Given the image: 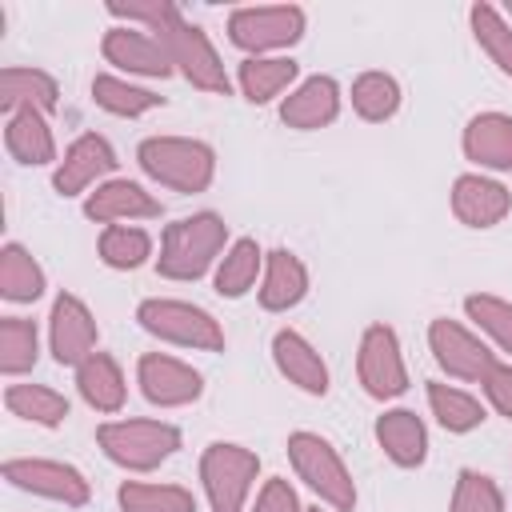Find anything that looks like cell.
<instances>
[{
    "mask_svg": "<svg viewBox=\"0 0 512 512\" xmlns=\"http://www.w3.org/2000/svg\"><path fill=\"white\" fill-rule=\"evenodd\" d=\"M300 80V64L292 56H244L236 68V88L248 104H272L292 92Z\"/></svg>",
    "mask_w": 512,
    "mask_h": 512,
    "instance_id": "obj_23",
    "label": "cell"
},
{
    "mask_svg": "<svg viewBox=\"0 0 512 512\" xmlns=\"http://www.w3.org/2000/svg\"><path fill=\"white\" fill-rule=\"evenodd\" d=\"M352 112L360 116V120H368V124H384V120H392L396 112H400V100H404V92H400V80L392 76V72H380V68H372V72H360L356 80H352Z\"/></svg>",
    "mask_w": 512,
    "mask_h": 512,
    "instance_id": "obj_31",
    "label": "cell"
},
{
    "mask_svg": "<svg viewBox=\"0 0 512 512\" xmlns=\"http://www.w3.org/2000/svg\"><path fill=\"white\" fill-rule=\"evenodd\" d=\"M228 252V224L216 212H192L164 228L156 268L164 280H200Z\"/></svg>",
    "mask_w": 512,
    "mask_h": 512,
    "instance_id": "obj_1",
    "label": "cell"
},
{
    "mask_svg": "<svg viewBox=\"0 0 512 512\" xmlns=\"http://www.w3.org/2000/svg\"><path fill=\"white\" fill-rule=\"evenodd\" d=\"M308 512H332V508H320V504H316V508H308Z\"/></svg>",
    "mask_w": 512,
    "mask_h": 512,
    "instance_id": "obj_41",
    "label": "cell"
},
{
    "mask_svg": "<svg viewBox=\"0 0 512 512\" xmlns=\"http://www.w3.org/2000/svg\"><path fill=\"white\" fill-rule=\"evenodd\" d=\"M56 104H60V84L44 68L8 64L0 72V108H4V116L20 112V108H36V112L48 116V112H56Z\"/></svg>",
    "mask_w": 512,
    "mask_h": 512,
    "instance_id": "obj_26",
    "label": "cell"
},
{
    "mask_svg": "<svg viewBox=\"0 0 512 512\" xmlns=\"http://www.w3.org/2000/svg\"><path fill=\"white\" fill-rule=\"evenodd\" d=\"M460 148L472 164L488 172H512V116L508 112H476L464 124Z\"/></svg>",
    "mask_w": 512,
    "mask_h": 512,
    "instance_id": "obj_21",
    "label": "cell"
},
{
    "mask_svg": "<svg viewBox=\"0 0 512 512\" xmlns=\"http://www.w3.org/2000/svg\"><path fill=\"white\" fill-rule=\"evenodd\" d=\"M288 460H292V472L308 484V492L332 508V512H352L356 508V480L344 464V456L336 452L332 440H324L320 432H292L288 436Z\"/></svg>",
    "mask_w": 512,
    "mask_h": 512,
    "instance_id": "obj_4",
    "label": "cell"
},
{
    "mask_svg": "<svg viewBox=\"0 0 512 512\" xmlns=\"http://www.w3.org/2000/svg\"><path fill=\"white\" fill-rule=\"evenodd\" d=\"M96 444H100V452L116 468H124V472H152V468H160L164 460H172L180 452L184 436L168 420L132 416V420H104L96 428Z\"/></svg>",
    "mask_w": 512,
    "mask_h": 512,
    "instance_id": "obj_3",
    "label": "cell"
},
{
    "mask_svg": "<svg viewBox=\"0 0 512 512\" xmlns=\"http://www.w3.org/2000/svg\"><path fill=\"white\" fill-rule=\"evenodd\" d=\"M136 320L148 336L176 344V348H192V352H220L224 348V328L220 320L188 300H172V296H152L140 300Z\"/></svg>",
    "mask_w": 512,
    "mask_h": 512,
    "instance_id": "obj_7",
    "label": "cell"
},
{
    "mask_svg": "<svg viewBox=\"0 0 512 512\" xmlns=\"http://www.w3.org/2000/svg\"><path fill=\"white\" fill-rule=\"evenodd\" d=\"M260 476V456L232 440H212L200 452V488L212 512H248Z\"/></svg>",
    "mask_w": 512,
    "mask_h": 512,
    "instance_id": "obj_6",
    "label": "cell"
},
{
    "mask_svg": "<svg viewBox=\"0 0 512 512\" xmlns=\"http://www.w3.org/2000/svg\"><path fill=\"white\" fill-rule=\"evenodd\" d=\"M480 388H484L488 404H492L504 420H512V360H492L488 372L480 376Z\"/></svg>",
    "mask_w": 512,
    "mask_h": 512,
    "instance_id": "obj_39",
    "label": "cell"
},
{
    "mask_svg": "<svg viewBox=\"0 0 512 512\" xmlns=\"http://www.w3.org/2000/svg\"><path fill=\"white\" fill-rule=\"evenodd\" d=\"M504 12H508V16H512V0H508V8H504Z\"/></svg>",
    "mask_w": 512,
    "mask_h": 512,
    "instance_id": "obj_42",
    "label": "cell"
},
{
    "mask_svg": "<svg viewBox=\"0 0 512 512\" xmlns=\"http://www.w3.org/2000/svg\"><path fill=\"white\" fill-rule=\"evenodd\" d=\"M340 84L332 76H304L284 100H280V120L296 132H316L328 128L340 116Z\"/></svg>",
    "mask_w": 512,
    "mask_h": 512,
    "instance_id": "obj_19",
    "label": "cell"
},
{
    "mask_svg": "<svg viewBox=\"0 0 512 512\" xmlns=\"http://www.w3.org/2000/svg\"><path fill=\"white\" fill-rule=\"evenodd\" d=\"M44 288H48V276H44L40 260L24 244L8 240L0 248V296L12 304H32L44 296Z\"/></svg>",
    "mask_w": 512,
    "mask_h": 512,
    "instance_id": "obj_28",
    "label": "cell"
},
{
    "mask_svg": "<svg viewBox=\"0 0 512 512\" xmlns=\"http://www.w3.org/2000/svg\"><path fill=\"white\" fill-rule=\"evenodd\" d=\"M100 52L112 68L128 72V76H148V80H164L172 76V56L168 48L156 40V32L148 28H132V24H116L104 32L100 40Z\"/></svg>",
    "mask_w": 512,
    "mask_h": 512,
    "instance_id": "obj_15",
    "label": "cell"
},
{
    "mask_svg": "<svg viewBox=\"0 0 512 512\" xmlns=\"http://www.w3.org/2000/svg\"><path fill=\"white\" fill-rule=\"evenodd\" d=\"M464 312L512 360V304L504 296H492V292H472V296H464Z\"/></svg>",
    "mask_w": 512,
    "mask_h": 512,
    "instance_id": "obj_37",
    "label": "cell"
},
{
    "mask_svg": "<svg viewBox=\"0 0 512 512\" xmlns=\"http://www.w3.org/2000/svg\"><path fill=\"white\" fill-rule=\"evenodd\" d=\"M140 168L172 192H204L216 176V152L192 136H148L136 148Z\"/></svg>",
    "mask_w": 512,
    "mask_h": 512,
    "instance_id": "obj_5",
    "label": "cell"
},
{
    "mask_svg": "<svg viewBox=\"0 0 512 512\" xmlns=\"http://www.w3.org/2000/svg\"><path fill=\"white\" fill-rule=\"evenodd\" d=\"M36 360H40V332H36V320L4 316V320H0V372H4V376H20V372H32Z\"/></svg>",
    "mask_w": 512,
    "mask_h": 512,
    "instance_id": "obj_36",
    "label": "cell"
},
{
    "mask_svg": "<svg viewBox=\"0 0 512 512\" xmlns=\"http://www.w3.org/2000/svg\"><path fill=\"white\" fill-rule=\"evenodd\" d=\"M272 364H276V372H280L288 384H296V388L308 392V396H324L328 384H332L324 356H320L316 344H312L304 332H296V328H280V332L272 336Z\"/></svg>",
    "mask_w": 512,
    "mask_h": 512,
    "instance_id": "obj_18",
    "label": "cell"
},
{
    "mask_svg": "<svg viewBox=\"0 0 512 512\" xmlns=\"http://www.w3.org/2000/svg\"><path fill=\"white\" fill-rule=\"evenodd\" d=\"M92 100H96V108H104L112 116H124V120H136L152 108H164V96H156L152 88H140L124 76H112V72L92 76Z\"/></svg>",
    "mask_w": 512,
    "mask_h": 512,
    "instance_id": "obj_32",
    "label": "cell"
},
{
    "mask_svg": "<svg viewBox=\"0 0 512 512\" xmlns=\"http://www.w3.org/2000/svg\"><path fill=\"white\" fill-rule=\"evenodd\" d=\"M428 348H432L436 364L452 380H464V384H480V376L496 360V352H488V344L472 328H464L460 320H448V316H436L428 324Z\"/></svg>",
    "mask_w": 512,
    "mask_h": 512,
    "instance_id": "obj_12",
    "label": "cell"
},
{
    "mask_svg": "<svg viewBox=\"0 0 512 512\" xmlns=\"http://www.w3.org/2000/svg\"><path fill=\"white\" fill-rule=\"evenodd\" d=\"M468 24H472V36L480 44V52L504 72L512 76V24L504 20V12L496 4H472L468 8Z\"/></svg>",
    "mask_w": 512,
    "mask_h": 512,
    "instance_id": "obj_34",
    "label": "cell"
},
{
    "mask_svg": "<svg viewBox=\"0 0 512 512\" xmlns=\"http://www.w3.org/2000/svg\"><path fill=\"white\" fill-rule=\"evenodd\" d=\"M260 308L264 312H288L308 296V264L288 252V248H272L264 256V276H260Z\"/></svg>",
    "mask_w": 512,
    "mask_h": 512,
    "instance_id": "obj_22",
    "label": "cell"
},
{
    "mask_svg": "<svg viewBox=\"0 0 512 512\" xmlns=\"http://www.w3.org/2000/svg\"><path fill=\"white\" fill-rule=\"evenodd\" d=\"M120 512H196V496L184 484H152V480H124L116 488Z\"/></svg>",
    "mask_w": 512,
    "mask_h": 512,
    "instance_id": "obj_33",
    "label": "cell"
},
{
    "mask_svg": "<svg viewBox=\"0 0 512 512\" xmlns=\"http://www.w3.org/2000/svg\"><path fill=\"white\" fill-rule=\"evenodd\" d=\"M116 164H120L116 160V148L100 132H84V136H76L68 144V152L52 168V188H56V196H80L92 184L112 180Z\"/></svg>",
    "mask_w": 512,
    "mask_h": 512,
    "instance_id": "obj_14",
    "label": "cell"
},
{
    "mask_svg": "<svg viewBox=\"0 0 512 512\" xmlns=\"http://www.w3.org/2000/svg\"><path fill=\"white\" fill-rule=\"evenodd\" d=\"M424 392H428V408H432V416L444 432L464 436V432H476L484 424V404L472 392H464L456 384H444V380H428Z\"/></svg>",
    "mask_w": 512,
    "mask_h": 512,
    "instance_id": "obj_30",
    "label": "cell"
},
{
    "mask_svg": "<svg viewBox=\"0 0 512 512\" xmlns=\"http://www.w3.org/2000/svg\"><path fill=\"white\" fill-rule=\"evenodd\" d=\"M76 392H80V400L88 404V408H96V412H120L124 408V400H128V380H124V368H120V360L112 356V352H92L80 368H76Z\"/></svg>",
    "mask_w": 512,
    "mask_h": 512,
    "instance_id": "obj_24",
    "label": "cell"
},
{
    "mask_svg": "<svg viewBox=\"0 0 512 512\" xmlns=\"http://www.w3.org/2000/svg\"><path fill=\"white\" fill-rule=\"evenodd\" d=\"M248 512H308V508L300 504L296 488H292L284 476H272V480H264V484H260L256 504H252Z\"/></svg>",
    "mask_w": 512,
    "mask_h": 512,
    "instance_id": "obj_40",
    "label": "cell"
},
{
    "mask_svg": "<svg viewBox=\"0 0 512 512\" xmlns=\"http://www.w3.org/2000/svg\"><path fill=\"white\" fill-rule=\"evenodd\" d=\"M96 252H100V260H104L108 268L132 272V268L148 264V256H152V236H148L144 228H136V224H104V232H100V240H96Z\"/></svg>",
    "mask_w": 512,
    "mask_h": 512,
    "instance_id": "obj_35",
    "label": "cell"
},
{
    "mask_svg": "<svg viewBox=\"0 0 512 512\" xmlns=\"http://www.w3.org/2000/svg\"><path fill=\"white\" fill-rule=\"evenodd\" d=\"M308 28L300 4H248L228 12V40L248 56H276L292 48Z\"/></svg>",
    "mask_w": 512,
    "mask_h": 512,
    "instance_id": "obj_8",
    "label": "cell"
},
{
    "mask_svg": "<svg viewBox=\"0 0 512 512\" xmlns=\"http://www.w3.org/2000/svg\"><path fill=\"white\" fill-rule=\"evenodd\" d=\"M452 216L464 224V228H496L508 212H512V192L484 176V172H464L452 180Z\"/></svg>",
    "mask_w": 512,
    "mask_h": 512,
    "instance_id": "obj_16",
    "label": "cell"
},
{
    "mask_svg": "<svg viewBox=\"0 0 512 512\" xmlns=\"http://www.w3.org/2000/svg\"><path fill=\"white\" fill-rule=\"evenodd\" d=\"M448 512H504V492L488 472L476 468H460Z\"/></svg>",
    "mask_w": 512,
    "mask_h": 512,
    "instance_id": "obj_38",
    "label": "cell"
},
{
    "mask_svg": "<svg viewBox=\"0 0 512 512\" xmlns=\"http://www.w3.org/2000/svg\"><path fill=\"white\" fill-rule=\"evenodd\" d=\"M152 32H156V40L168 48L172 68H176L192 88L212 92V96H228V92H232V80H228V72H224L220 52H216L212 40H208V32H204L200 24H192V20H184V12H180L176 4L164 8V16L156 20Z\"/></svg>",
    "mask_w": 512,
    "mask_h": 512,
    "instance_id": "obj_2",
    "label": "cell"
},
{
    "mask_svg": "<svg viewBox=\"0 0 512 512\" xmlns=\"http://www.w3.org/2000/svg\"><path fill=\"white\" fill-rule=\"evenodd\" d=\"M164 204L136 180H104L84 200V216L96 224H132V220H156Z\"/></svg>",
    "mask_w": 512,
    "mask_h": 512,
    "instance_id": "obj_17",
    "label": "cell"
},
{
    "mask_svg": "<svg viewBox=\"0 0 512 512\" xmlns=\"http://www.w3.org/2000/svg\"><path fill=\"white\" fill-rule=\"evenodd\" d=\"M100 344V328H96V316L92 308L72 296V292H60L52 300V312H48V352L60 368H80Z\"/></svg>",
    "mask_w": 512,
    "mask_h": 512,
    "instance_id": "obj_11",
    "label": "cell"
},
{
    "mask_svg": "<svg viewBox=\"0 0 512 512\" xmlns=\"http://www.w3.org/2000/svg\"><path fill=\"white\" fill-rule=\"evenodd\" d=\"M380 452L396 464V468H420L428 460V428L412 408H388L376 416L372 424Z\"/></svg>",
    "mask_w": 512,
    "mask_h": 512,
    "instance_id": "obj_20",
    "label": "cell"
},
{
    "mask_svg": "<svg viewBox=\"0 0 512 512\" xmlns=\"http://www.w3.org/2000/svg\"><path fill=\"white\" fill-rule=\"evenodd\" d=\"M136 384L156 408H184L204 396V376L168 352H144L136 360Z\"/></svg>",
    "mask_w": 512,
    "mask_h": 512,
    "instance_id": "obj_13",
    "label": "cell"
},
{
    "mask_svg": "<svg viewBox=\"0 0 512 512\" xmlns=\"http://www.w3.org/2000/svg\"><path fill=\"white\" fill-rule=\"evenodd\" d=\"M264 256H268V252H264L252 236L232 240L228 252L220 256V264H216V276H212L216 292L228 296V300H240L244 292H252L256 280L264 276Z\"/></svg>",
    "mask_w": 512,
    "mask_h": 512,
    "instance_id": "obj_27",
    "label": "cell"
},
{
    "mask_svg": "<svg viewBox=\"0 0 512 512\" xmlns=\"http://www.w3.org/2000/svg\"><path fill=\"white\" fill-rule=\"evenodd\" d=\"M4 480L20 492L44 496V500H56V504H68V508H84L88 496H92V484L76 464L48 460V456H12V460H4Z\"/></svg>",
    "mask_w": 512,
    "mask_h": 512,
    "instance_id": "obj_10",
    "label": "cell"
},
{
    "mask_svg": "<svg viewBox=\"0 0 512 512\" xmlns=\"http://www.w3.org/2000/svg\"><path fill=\"white\" fill-rule=\"evenodd\" d=\"M356 376L372 400H396L408 392V364L392 324H368L356 352Z\"/></svg>",
    "mask_w": 512,
    "mask_h": 512,
    "instance_id": "obj_9",
    "label": "cell"
},
{
    "mask_svg": "<svg viewBox=\"0 0 512 512\" xmlns=\"http://www.w3.org/2000/svg\"><path fill=\"white\" fill-rule=\"evenodd\" d=\"M4 408L28 424H40V428H60L72 412L68 396L48 388V384H8L4 388Z\"/></svg>",
    "mask_w": 512,
    "mask_h": 512,
    "instance_id": "obj_29",
    "label": "cell"
},
{
    "mask_svg": "<svg viewBox=\"0 0 512 512\" xmlns=\"http://www.w3.org/2000/svg\"><path fill=\"white\" fill-rule=\"evenodd\" d=\"M4 148L16 164H28V168H40V164H60L56 156V136H52V124L44 112L36 108H20L8 116L4 124Z\"/></svg>",
    "mask_w": 512,
    "mask_h": 512,
    "instance_id": "obj_25",
    "label": "cell"
}]
</instances>
